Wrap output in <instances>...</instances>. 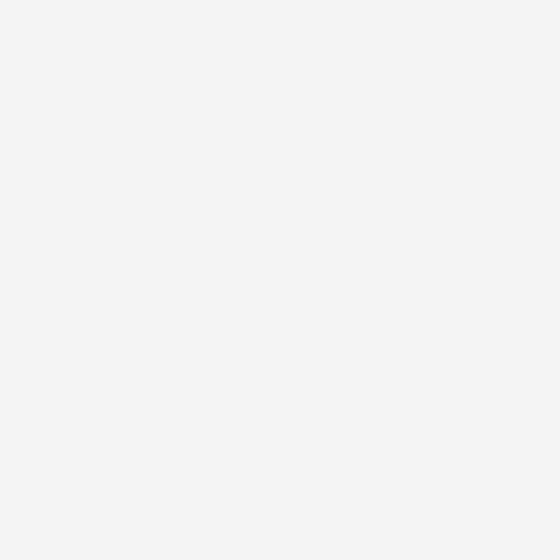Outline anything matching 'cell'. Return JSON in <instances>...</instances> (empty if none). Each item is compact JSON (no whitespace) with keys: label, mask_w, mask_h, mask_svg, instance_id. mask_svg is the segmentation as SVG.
Wrapping results in <instances>:
<instances>
[]
</instances>
